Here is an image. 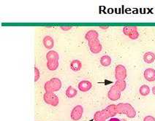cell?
<instances>
[{
    "label": "cell",
    "instance_id": "4fadbf2b",
    "mask_svg": "<svg viewBox=\"0 0 155 121\" xmlns=\"http://www.w3.org/2000/svg\"><path fill=\"white\" fill-rule=\"evenodd\" d=\"M107 119H108V117L103 110L101 111H97L95 113L94 115V121H106Z\"/></svg>",
    "mask_w": 155,
    "mask_h": 121
},
{
    "label": "cell",
    "instance_id": "ba28073f",
    "mask_svg": "<svg viewBox=\"0 0 155 121\" xmlns=\"http://www.w3.org/2000/svg\"><path fill=\"white\" fill-rule=\"evenodd\" d=\"M83 113H84V108L81 105H77L71 112V118L73 120L78 121L81 118Z\"/></svg>",
    "mask_w": 155,
    "mask_h": 121
},
{
    "label": "cell",
    "instance_id": "5bb4252c",
    "mask_svg": "<svg viewBox=\"0 0 155 121\" xmlns=\"http://www.w3.org/2000/svg\"><path fill=\"white\" fill-rule=\"evenodd\" d=\"M143 61L147 64H152L155 61V54L152 52H147L143 55Z\"/></svg>",
    "mask_w": 155,
    "mask_h": 121
},
{
    "label": "cell",
    "instance_id": "44dd1931",
    "mask_svg": "<svg viewBox=\"0 0 155 121\" xmlns=\"http://www.w3.org/2000/svg\"><path fill=\"white\" fill-rule=\"evenodd\" d=\"M40 79V72L37 67H35V82H38Z\"/></svg>",
    "mask_w": 155,
    "mask_h": 121
},
{
    "label": "cell",
    "instance_id": "cb8c5ba5",
    "mask_svg": "<svg viewBox=\"0 0 155 121\" xmlns=\"http://www.w3.org/2000/svg\"><path fill=\"white\" fill-rule=\"evenodd\" d=\"M109 121H120L119 118H115V117H112V118H110Z\"/></svg>",
    "mask_w": 155,
    "mask_h": 121
},
{
    "label": "cell",
    "instance_id": "8992f818",
    "mask_svg": "<svg viewBox=\"0 0 155 121\" xmlns=\"http://www.w3.org/2000/svg\"><path fill=\"white\" fill-rule=\"evenodd\" d=\"M43 99L46 104L51 105V106L56 107L59 104V99L54 93L45 92L44 94Z\"/></svg>",
    "mask_w": 155,
    "mask_h": 121
},
{
    "label": "cell",
    "instance_id": "52a82bcc",
    "mask_svg": "<svg viewBox=\"0 0 155 121\" xmlns=\"http://www.w3.org/2000/svg\"><path fill=\"white\" fill-rule=\"evenodd\" d=\"M115 78L118 81L124 80L127 78V69L123 65H117L115 69Z\"/></svg>",
    "mask_w": 155,
    "mask_h": 121
},
{
    "label": "cell",
    "instance_id": "484cf974",
    "mask_svg": "<svg viewBox=\"0 0 155 121\" xmlns=\"http://www.w3.org/2000/svg\"><path fill=\"white\" fill-rule=\"evenodd\" d=\"M152 93L154 95H155V86H154L152 88Z\"/></svg>",
    "mask_w": 155,
    "mask_h": 121
},
{
    "label": "cell",
    "instance_id": "7c38bea8",
    "mask_svg": "<svg viewBox=\"0 0 155 121\" xmlns=\"http://www.w3.org/2000/svg\"><path fill=\"white\" fill-rule=\"evenodd\" d=\"M92 87V84L91 82L87 81V80H82L81 82H79L78 88L81 92H87Z\"/></svg>",
    "mask_w": 155,
    "mask_h": 121
},
{
    "label": "cell",
    "instance_id": "ffe728a7",
    "mask_svg": "<svg viewBox=\"0 0 155 121\" xmlns=\"http://www.w3.org/2000/svg\"><path fill=\"white\" fill-rule=\"evenodd\" d=\"M139 92H140V95L143 96H148L149 93H150V88H149V87L147 85H143L140 86V89H139Z\"/></svg>",
    "mask_w": 155,
    "mask_h": 121
},
{
    "label": "cell",
    "instance_id": "603a6c76",
    "mask_svg": "<svg viewBox=\"0 0 155 121\" xmlns=\"http://www.w3.org/2000/svg\"><path fill=\"white\" fill-rule=\"evenodd\" d=\"M61 29H62L63 31H68L70 30V29H72L71 26H61Z\"/></svg>",
    "mask_w": 155,
    "mask_h": 121
},
{
    "label": "cell",
    "instance_id": "7402d4cb",
    "mask_svg": "<svg viewBox=\"0 0 155 121\" xmlns=\"http://www.w3.org/2000/svg\"><path fill=\"white\" fill-rule=\"evenodd\" d=\"M143 121H155V118L151 115H147L143 118Z\"/></svg>",
    "mask_w": 155,
    "mask_h": 121
},
{
    "label": "cell",
    "instance_id": "30bf717a",
    "mask_svg": "<svg viewBox=\"0 0 155 121\" xmlns=\"http://www.w3.org/2000/svg\"><path fill=\"white\" fill-rule=\"evenodd\" d=\"M143 76L149 82L155 81V70L152 68H149L144 71Z\"/></svg>",
    "mask_w": 155,
    "mask_h": 121
},
{
    "label": "cell",
    "instance_id": "d6986e66",
    "mask_svg": "<svg viewBox=\"0 0 155 121\" xmlns=\"http://www.w3.org/2000/svg\"><path fill=\"white\" fill-rule=\"evenodd\" d=\"M77 95V91L75 90L74 88L72 86H70L68 88V89L66 90V96H68V98H73L75 97V96Z\"/></svg>",
    "mask_w": 155,
    "mask_h": 121
},
{
    "label": "cell",
    "instance_id": "8fae6325",
    "mask_svg": "<svg viewBox=\"0 0 155 121\" xmlns=\"http://www.w3.org/2000/svg\"><path fill=\"white\" fill-rule=\"evenodd\" d=\"M104 112L106 114L107 117H112L114 115H116L118 114L117 110H116V105L115 104H110L109 106L107 107L106 108L104 109Z\"/></svg>",
    "mask_w": 155,
    "mask_h": 121
},
{
    "label": "cell",
    "instance_id": "2e32d148",
    "mask_svg": "<svg viewBox=\"0 0 155 121\" xmlns=\"http://www.w3.org/2000/svg\"><path fill=\"white\" fill-rule=\"evenodd\" d=\"M82 67V64L79 60H73L70 63V68L74 72L80 71Z\"/></svg>",
    "mask_w": 155,
    "mask_h": 121
},
{
    "label": "cell",
    "instance_id": "7a4b0ae2",
    "mask_svg": "<svg viewBox=\"0 0 155 121\" xmlns=\"http://www.w3.org/2000/svg\"><path fill=\"white\" fill-rule=\"evenodd\" d=\"M47 68L50 71H55L59 67V56L55 50H51L46 54Z\"/></svg>",
    "mask_w": 155,
    "mask_h": 121
},
{
    "label": "cell",
    "instance_id": "277c9868",
    "mask_svg": "<svg viewBox=\"0 0 155 121\" xmlns=\"http://www.w3.org/2000/svg\"><path fill=\"white\" fill-rule=\"evenodd\" d=\"M61 88V82L59 78H52L45 82L44 85L45 92L54 93Z\"/></svg>",
    "mask_w": 155,
    "mask_h": 121
},
{
    "label": "cell",
    "instance_id": "e0dca14e",
    "mask_svg": "<svg viewBox=\"0 0 155 121\" xmlns=\"http://www.w3.org/2000/svg\"><path fill=\"white\" fill-rule=\"evenodd\" d=\"M114 85L118 89V90L120 91V92H122V91H124L125 90V88H126L127 83L126 82H125V80H120V81L116 80V82H115V84H114Z\"/></svg>",
    "mask_w": 155,
    "mask_h": 121
},
{
    "label": "cell",
    "instance_id": "9c48e42d",
    "mask_svg": "<svg viewBox=\"0 0 155 121\" xmlns=\"http://www.w3.org/2000/svg\"><path fill=\"white\" fill-rule=\"evenodd\" d=\"M108 97L111 101H117L118 99H120L121 92L114 85H113L108 91Z\"/></svg>",
    "mask_w": 155,
    "mask_h": 121
},
{
    "label": "cell",
    "instance_id": "6da1fadb",
    "mask_svg": "<svg viewBox=\"0 0 155 121\" xmlns=\"http://www.w3.org/2000/svg\"><path fill=\"white\" fill-rule=\"evenodd\" d=\"M98 37H99V34L95 30L89 31L85 35V39L88 41L89 49L92 53H100L103 49Z\"/></svg>",
    "mask_w": 155,
    "mask_h": 121
},
{
    "label": "cell",
    "instance_id": "5b68a950",
    "mask_svg": "<svg viewBox=\"0 0 155 121\" xmlns=\"http://www.w3.org/2000/svg\"><path fill=\"white\" fill-rule=\"evenodd\" d=\"M123 32L131 40H136L139 37L138 27L136 26H124L123 29Z\"/></svg>",
    "mask_w": 155,
    "mask_h": 121
},
{
    "label": "cell",
    "instance_id": "3957f363",
    "mask_svg": "<svg viewBox=\"0 0 155 121\" xmlns=\"http://www.w3.org/2000/svg\"><path fill=\"white\" fill-rule=\"evenodd\" d=\"M118 114H124L130 118H133L136 115V112L131 104L128 103H120L116 105Z\"/></svg>",
    "mask_w": 155,
    "mask_h": 121
},
{
    "label": "cell",
    "instance_id": "ac0fdd59",
    "mask_svg": "<svg viewBox=\"0 0 155 121\" xmlns=\"http://www.w3.org/2000/svg\"><path fill=\"white\" fill-rule=\"evenodd\" d=\"M100 64L103 66H108L111 64V59L109 56H103L100 59Z\"/></svg>",
    "mask_w": 155,
    "mask_h": 121
},
{
    "label": "cell",
    "instance_id": "d4e9b609",
    "mask_svg": "<svg viewBox=\"0 0 155 121\" xmlns=\"http://www.w3.org/2000/svg\"><path fill=\"white\" fill-rule=\"evenodd\" d=\"M100 28H101L102 29H108V26H100Z\"/></svg>",
    "mask_w": 155,
    "mask_h": 121
},
{
    "label": "cell",
    "instance_id": "9a60e30c",
    "mask_svg": "<svg viewBox=\"0 0 155 121\" xmlns=\"http://www.w3.org/2000/svg\"><path fill=\"white\" fill-rule=\"evenodd\" d=\"M43 43L45 48L47 49H51L53 47H54V40H53L51 37L50 36H45V37H44Z\"/></svg>",
    "mask_w": 155,
    "mask_h": 121
}]
</instances>
